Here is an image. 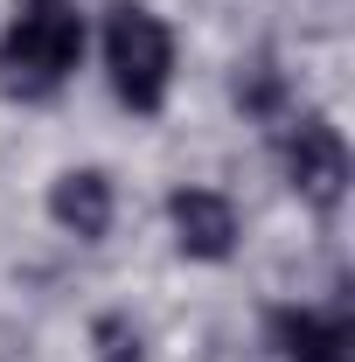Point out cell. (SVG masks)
<instances>
[{"label": "cell", "mask_w": 355, "mask_h": 362, "mask_svg": "<svg viewBox=\"0 0 355 362\" xmlns=\"http://www.w3.org/2000/svg\"><path fill=\"white\" fill-rule=\"evenodd\" d=\"M237 105H251V112H279V70H272V63H251V70L237 77Z\"/></svg>", "instance_id": "cell-8"}, {"label": "cell", "mask_w": 355, "mask_h": 362, "mask_svg": "<svg viewBox=\"0 0 355 362\" xmlns=\"http://www.w3.org/2000/svg\"><path fill=\"white\" fill-rule=\"evenodd\" d=\"M112 209H119V195H112L105 168H70V175L49 181V216H56V230H70L77 244H98L112 230Z\"/></svg>", "instance_id": "cell-5"}, {"label": "cell", "mask_w": 355, "mask_h": 362, "mask_svg": "<svg viewBox=\"0 0 355 362\" xmlns=\"http://www.w3.org/2000/svg\"><path fill=\"white\" fill-rule=\"evenodd\" d=\"M168 223H175L181 258L216 265V258L237 251V209H230L223 188H175V195H168Z\"/></svg>", "instance_id": "cell-4"}, {"label": "cell", "mask_w": 355, "mask_h": 362, "mask_svg": "<svg viewBox=\"0 0 355 362\" xmlns=\"http://www.w3.org/2000/svg\"><path fill=\"white\" fill-rule=\"evenodd\" d=\"M91 349H98V362H146V334L126 314H98L91 320Z\"/></svg>", "instance_id": "cell-7"}, {"label": "cell", "mask_w": 355, "mask_h": 362, "mask_svg": "<svg viewBox=\"0 0 355 362\" xmlns=\"http://www.w3.org/2000/svg\"><path fill=\"white\" fill-rule=\"evenodd\" d=\"M84 63V14L77 0H14V21L0 35V90L49 98Z\"/></svg>", "instance_id": "cell-1"}, {"label": "cell", "mask_w": 355, "mask_h": 362, "mask_svg": "<svg viewBox=\"0 0 355 362\" xmlns=\"http://www.w3.org/2000/svg\"><path fill=\"white\" fill-rule=\"evenodd\" d=\"M105 77L119 90V105H133L146 119L168 105V84H175V35H168V21H161L153 7L119 0V7L105 14Z\"/></svg>", "instance_id": "cell-2"}, {"label": "cell", "mask_w": 355, "mask_h": 362, "mask_svg": "<svg viewBox=\"0 0 355 362\" xmlns=\"http://www.w3.org/2000/svg\"><path fill=\"white\" fill-rule=\"evenodd\" d=\"M286 181L313 209L342 202V188H349V139H342V126L327 112H307V119L286 126Z\"/></svg>", "instance_id": "cell-3"}, {"label": "cell", "mask_w": 355, "mask_h": 362, "mask_svg": "<svg viewBox=\"0 0 355 362\" xmlns=\"http://www.w3.org/2000/svg\"><path fill=\"white\" fill-rule=\"evenodd\" d=\"M272 341H279L286 362H349V320L313 314V307H279Z\"/></svg>", "instance_id": "cell-6"}]
</instances>
